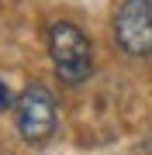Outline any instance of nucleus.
<instances>
[{"label":"nucleus","instance_id":"2","mask_svg":"<svg viewBox=\"0 0 152 155\" xmlns=\"http://www.w3.org/2000/svg\"><path fill=\"white\" fill-rule=\"evenodd\" d=\"M17 131L28 145H42L56 131V104L42 83H31L17 97Z\"/></svg>","mask_w":152,"mask_h":155},{"label":"nucleus","instance_id":"5","mask_svg":"<svg viewBox=\"0 0 152 155\" xmlns=\"http://www.w3.org/2000/svg\"><path fill=\"white\" fill-rule=\"evenodd\" d=\"M142 155H152V138H149V141H142Z\"/></svg>","mask_w":152,"mask_h":155},{"label":"nucleus","instance_id":"1","mask_svg":"<svg viewBox=\"0 0 152 155\" xmlns=\"http://www.w3.org/2000/svg\"><path fill=\"white\" fill-rule=\"evenodd\" d=\"M49 55L56 62V76L62 83L76 86L90 76V38L76 28L73 21H56L49 28Z\"/></svg>","mask_w":152,"mask_h":155},{"label":"nucleus","instance_id":"3","mask_svg":"<svg viewBox=\"0 0 152 155\" xmlns=\"http://www.w3.org/2000/svg\"><path fill=\"white\" fill-rule=\"evenodd\" d=\"M114 41L128 55H149L152 52V4L149 0H124L114 14Z\"/></svg>","mask_w":152,"mask_h":155},{"label":"nucleus","instance_id":"4","mask_svg":"<svg viewBox=\"0 0 152 155\" xmlns=\"http://www.w3.org/2000/svg\"><path fill=\"white\" fill-rule=\"evenodd\" d=\"M7 104H11V90H7L4 79H0V107H7Z\"/></svg>","mask_w":152,"mask_h":155}]
</instances>
